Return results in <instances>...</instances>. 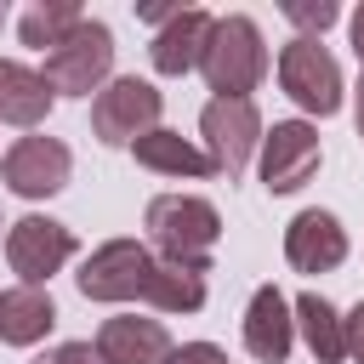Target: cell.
Returning <instances> with one entry per match:
<instances>
[{"label": "cell", "instance_id": "25", "mask_svg": "<svg viewBox=\"0 0 364 364\" xmlns=\"http://www.w3.org/2000/svg\"><path fill=\"white\" fill-rule=\"evenodd\" d=\"M353 51H358V63H364V6L353 11Z\"/></svg>", "mask_w": 364, "mask_h": 364}, {"label": "cell", "instance_id": "3", "mask_svg": "<svg viewBox=\"0 0 364 364\" xmlns=\"http://www.w3.org/2000/svg\"><path fill=\"white\" fill-rule=\"evenodd\" d=\"M108 68H114V34H108V23L85 17L57 51H46V68L40 74L63 97H91V91L108 85Z\"/></svg>", "mask_w": 364, "mask_h": 364}, {"label": "cell", "instance_id": "13", "mask_svg": "<svg viewBox=\"0 0 364 364\" xmlns=\"http://www.w3.org/2000/svg\"><path fill=\"white\" fill-rule=\"evenodd\" d=\"M210 28H216L210 11L182 6V11L154 34V46H148L154 68H159V74H188V68H199V57H205V46H210Z\"/></svg>", "mask_w": 364, "mask_h": 364}, {"label": "cell", "instance_id": "17", "mask_svg": "<svg viewBox=\"0 0 364 364\" xmlns=\"http://www.w3.org/2000/svg\"><path fill=\"white\" fill-rule=\"evenodd\" d=\"M51 324H57V307H51V296H46L40 284H11V290H0V341L28 347V341H40Z\"/></svg>", "mask_w": 364, "mask_h": 364}, {"label": "cell", "instance_id": "26", "mask_svg": "<svg viewBox=\"0 0 364 364\" xmlns=\"http://www.w3.org/2000/svg\"><path fill=\"white\" fill-rule=\"evenodd\" d=\"M358 136H364V85H358Z\"/></svg>", "mask_w": 364, "mask_h": 364}, {"label": "cell", "instance_id": "15", "mask_svg": "<svg viewBox=\"0 0 364 364\" xmlns=\"http://www.w3.org/2000/svg\"><path fill=\"white\" fill-rule=\"evenodd\" d=\"M51 85H46V74L40 68H28V63H17V57H0V125H40L46 114H51Z\"/></svg>", "mask_w": 364, "mask_h": 364}, {"label": "cell", "instance_id": "11", "mask_svg": "<svg viewBox=\"0 0 364 364\" xmlns=\"http://www.w3.org/2000/svg\"><path fill=\"white\" fill-rule=\"evenodd\" d=\"M284 256L296 273H330L341 256H347V233L330 210H301L290 228H284Z\"/></svg>", "mask_w": 364, "mask_h": 364}, {"label": "cell", "instance_id": "8", "mask_svg": "<svg viewBox=\"0 0 364 364\" xmlns=\"http://www.w3.org/2000/svg\"><path fill=\"white\" fill-rule=\"evenodd\" d=\"M68 256H74V233L63 222H51V216H23L6 233V262H11V273L23 284H46Z\"/></svg>", "mask_w": 364, "mask_h": 364}, {"label": "cell", "instance_id": "19", "mask_svg": "<svg viewBox=\"0 0 364 364\" xmlns=\"http://www.w3.org/2000/svg\"><path fill=\"white\" fill-rule=\"evenodd\" d=\"M80 23H85V11H80L74 0H40V6H28V11L17 17V34H23V46H34V51H57Z\"/></svg>", "mask_w": 364, "mask_h": 364}, {"label": "cell", "instance_id": "7", "mask_svg": "<svg viewBox=\"0 0 364 364\" xmlns=\"http://www.w3.org/2000/svg\"><path fill=\"white\" fill-rule=\"evenodd\" d=\"M199 131H205V142H210L216 171H228V182L245 176L256 142L267 136V131H262V114H256L250 97H210L205 114H199Z\"/></svg>", "mask_w": 364, "mask_h": 364}, {"label": "cell", "instance_id": "6", "mask_svg": "<svg viewBox=\"0 0 364 364\" xmlns=\"http://www.w3.org/2000/svg\"><path fill=\"white\" fill-rule=\"evenodd\" d=\"M279 85L290 102H301L307 114H336L341 108V68L336 57L313 40V34H296L284 51H279Z\"/></svg>", "mask_w": 364, "mask_h": 364}, {"label": "cell", "instance_id": "14", "mask_svg": "<svg viewBox=\"0 0 364 364\" xmlns=\"http://www.w3.org/2000/svg\"><path fill=\"white\" fill-rule=\"evenodd\" d=\"M290 341H296L290 301H284L273 284H262V290L250 296V307H245V347H250V358H262V364H284Z\"/></svg>", "mask_w": 364, "mask_h": 364}, {"label": "cell", "instance_id": "2", "mask_svg": "<svg viewBox=\"0 0 364 364\" xmlns=\"http://www.w3.org/2000/svg\"><path fill=\"white\" fill-rule=\"evenodd\" d=\"M199 74L216 97H250L267 74V46H262V28L250 17H216L210 28V46L199 57Z\"/></svg>", "mask_w": 364, "mask_h": 364}, {"label": "cell", "instance_id": "1", "mask_svg": "<svg viewBox=\"0 0 364 364\" xmlns=\"http://www.w3.org/2000/svg\"><path fill=\"white\" fill-rule=\"evenodd\" d=\"M148 239H154L159 262H182V267L205 273V262L222 239V216H216L210 199L159 193V199H148Z\"/></svg>", "mask_w": 364, "mask_h": 364}, {"label": "cell", "instance_id": "4", "mask_svg": "<svg viewBox=\"0 0 364 364\" xmlns=\"http://www.w3.org/2000/svg\"><path fill=\"white\" fill-rule=\"evenodd\" d=\"M159 108H165V97H159L148 80L125 74V80H108V85L97 91V102H91V131H97L102 142H114V148H131L136 136L159 131Z\"/></svg>", "mask_w": 364, "mask_h": 364}, {"label": "cell", "instance_id": "20", "mask_svg": "<svg viewBox=\"0 0 364 364\" xmlns=\"http://www.w3.org/2000/svg\"><path fill=\"white\" fill-rule=\"evenodd\" d=\"M142 301H154L159 313H199L205 307V273H193L182 262H159Z\"/></svg>", "mask_w": 364, "mask_h": 364}, {"label": "cell", "instance_id": "9", "mask_svg": "<svg viewBox=\"0 0 364 364\" xmlns=\"http://www.w3.org/2000/svg\"><path fill=\"white\" fill-rule=\"evenodd\" d=\"M318 171V131L307 119H279L262 136V182L267 193H296Z\"/></svg>", "mask_w": 364, "mask_h": 364}, {"label": "cell", "instance_id": "16", "mask_svg": "<svg viewBox=\"0 0 364 364\" xmlns=\"http://www.w3.org/2000/svg\"><path fill=\"white\" fill-rule=\"evenodd\" d=\"M131 154H136V165H148V171H159V176H210V171H216L210 148H193L188 136H176V131H165V125L148 131V136H136Z\"/></svg>", "mask_w": 364, "mask_h": 364}, {"label": "cell", "instance_id": "10", "mask_svg": "<svg viewBox=\"0 0 364 364\" xmlns=\"http://www.w3.org/2000/svg\"><path fill=\"white\" fill-rule=\"evenodd\" d=\"M6 182L23 199H51L68 182V148L57 136H17L6 148Z\"/></svg>", "mask_w": 364, "mask_h": 364}, {"label": "cell", "instance_id": "21", "mask_svg": "<svg viewBox=\"0 0 364 364\" xmlns=\"http://www.w3.org/2000/svg\"><path fill=\"white\" fill-rule=\"evenodd\" d=\"M284 17H290L296 28H318V34H324V28L341 17V6H336V0H284Z\"/></svg>", "mask_w": 364, "mask_h": 364}, {"label": "cell", "instance_id": "24", "mask_svg": "<svg viewBox=\"0 0 364 364\" xmlns=\"http://www.w3.org/2000/svg\"><path fill=\"white\" fill-rule=\"evenodd\" d=\"M341 324H347V353H353V358L364 364V301H358V307H353V313H347Z\"/></svg>", "mask_w": 364, "mask_h": 364}, {"label": "cell", "instance_id": "5", "mask_svg": "<svg viewBox=\"0 0 364 364\" xmlns=\"http://www.w3.org/2000/svg\"><path fill=\"white\" fill-rule=\"evenodd\" d=\"M154 267H159V256H154L148 245H136V239H108V245H97V250L85 256L80 290H85L91 301H136V296H148Z\"/></svg>", "mask_w": 364, "mask_h": 364}, {"label": "cell", "instance_id": "18", "mask_svg": "<svg viewBox=\"0 0 364 364\" xmlns=\"http://www.w3.org/2000/svg\"><path fill=\"white\" fill-rule=\"evenodd\" d=\"M296 324H301V336H307V347H313L318 364L347 358V324L336 318V307H330L318 290H307V296L296 301Z\"/></svg>", "mask_w": 364, "mask_h": 364}, {"label": "cell", "instance_id": "22", "mask_svg": "<svg viewBox=\"0 0 364 364\" xmlns=\"http://www.w3.org/2000/svg\"><path fill=\"white\" fill-rule=\"evenodd\" d=\"M34 364H102V353H97L91 341H63V347H51V353H40Z\"/></svg>", "mask_w": 364, "mask_h": 364}, {"label": "cell", "instance_id": "12", "mask_svg": "<svg viewBox=\"0 0 364 364\" xmlns=\"http://www.w3.org/2000/svg\"><path fill=\"white\" fill-rule=\"evenodd\" d=\"M97 353L102 364H165L171 358V336L159 318H136V313H119L97 330Z\"/></svg>", "mask_w": 364, "mask_h": 364}, {"label": "cell", "instance_id": "23", "mask_svg": "<svg viewBox=\"0 0 364 364\" xmlns=\"http://www.w3.org/2000/svg\"><path fill=\"white\" fill-rule=\"evenodd\" d=\"M165 364H228V358H222V347H210V341H188V347H171Z\"/></svg>", "mask_w": 364, "mask_h": 364}]
</instances>
